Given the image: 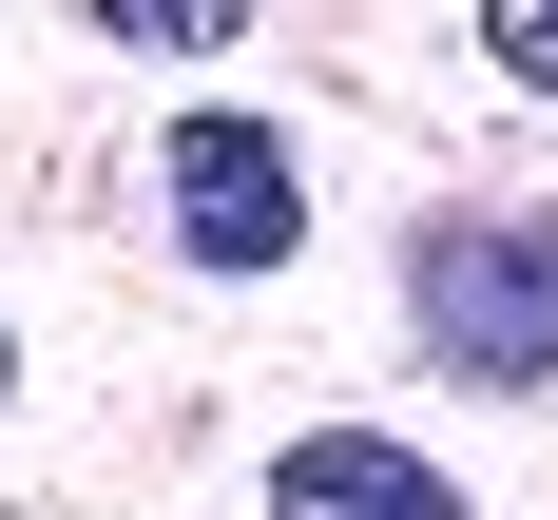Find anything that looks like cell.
Here are the masks:
<instances>
[{
    "label": "cell",
    "mask_w": 558,
    "mask_h": 520,
    "mask_svg": "<svg viewBox=\"0 0 558 520\" xmlns=\"http://www.w3.org/2000/svg\"><path fill=\"white\" fill-rule=\"evenodd\" d=\"M404 309L462 386H558V213H444L404 251Z\"/></svg>",
    "instance_id": "obj_1"
},
{
    "label": "cell",
    "mask_w": 558,
    "mask_h": 520,
    "mask_svg": "<svg viewBox=\"0 0 558 520\" xmlns=\"http://www.w3.org/2000/svg\"><path fill=\"white\" fill-rule=\"evenodd\" d=\"M173 251H193V270H231V289L308 251V155H289L270 116H231V97L173 116Z\"/></svg>",
    "instance_id": "obj_2"
},
{
    "label": "cell",
    "mask_w": 558,
    "mask_h": 520,
    "mask_svg": "<svg viewBox=\"0 0 558 520\" xmlns=\"http://www.w3.org/2000/svg\"><path fill=\"white\" fill-rule=\"evenodd\" d=\"M270 520H462V482L386 424H308V444H270Z\"/></svg>",
    "instance_id": "obj_3"
},
{
    "label": "cell",
    "mask_w": 558,
    "mask_h": 520,
    "mask_svg": "<svg viewBox=\"0 0 558 520\" xmlns=\"http://www.w3.org/2000/svg\"><path fill=\"white\" fill-rule=\"evenodd\" d=\"M482 58H501L520 97H558V0H520V20H482Z\"/></svg>",
    "instance_id": "obj_4"
},
{
    "label": "cell",
    "mask_w": 558,
    "mask_h": 520,
    "mask_svg": "<svg viewBox=\"0 0 558 520\" xmlns=\"http://www.w3.org/2000/svg\"><path fill=\"white\" fill-rule=\"evenodd\" d=\"M0 404H20V328H0Z\"/></svg>",
    "instance_id": "obj_5"
}]
</instances>
